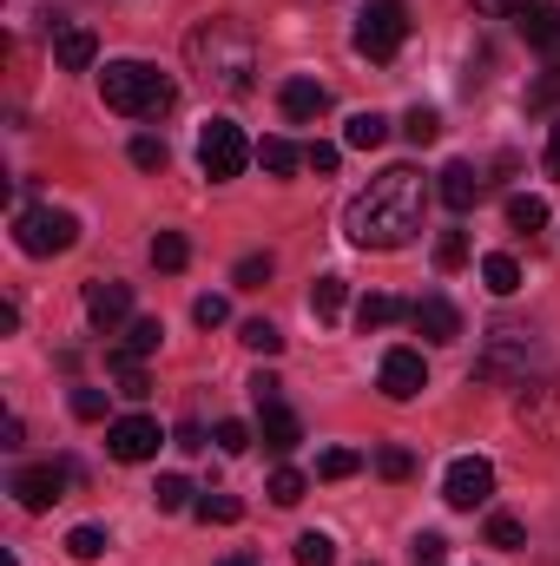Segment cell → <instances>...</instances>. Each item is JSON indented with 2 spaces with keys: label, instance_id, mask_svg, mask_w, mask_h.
Wrapping results in <instances>:
<instances>
[{
  "label": "cell",
  "instance_id": "16",
  "mask_svg": "<svg viewBox=\"0 0 560 566\" xmlns=\"http://www.w3.org/2000/svg\"><path fill=\"white\" fill-rule=\"evenodd\" d=\"M278 106H283V119H290V126H310V119H323V113H330V86H317V80H303V73H297V80H283V86H278Z\"/></svg>",
  "mask_w": 560,
  "mask_h": 566
},
{
  "label": "cell",
  "instance_id": "51",
  "mask_svg": "<svg viewBox=\"0 0 560 566\" xmlns=\"http://www.w3.org/2000/svg\"><path fill=\"white\" fill-rule=\"evenodd\" d=\"M225 566H258V560H245V554H238V560H225Z\"/></svg>",
  "mask_w": 560,
  "mask_h": 566
},
{
  "label": "cell",
  "instance_id": "32",
  "mask_svg": "<svg viewBox=\"0 0 560 566\" xmlns=\"http://www.w3.org/2000/svg\"><path fill=\"white\" fill-rule=\"evenodd\" d=\"M297 566H336V541L330 534H297Z\"/></svg>",
  "mask_w": 560,
  "mask_h": 566
},
{
  "label": "cell",
  "instance_id": "10",
  "mask_svg": "<svg viewBox=\"0 0 560 566\" xmlns=\"http://www.w3.org/2000/svg\"><path fill=\"white\" fill-rule=\"evenodd\" d=\"M106 448H113V461H152L165 448V428L152 422V416H120V422L106 428Z\"/></svg>",
  "mask_w": 560,
  "mask_h": 566
},
{
  "label": "cell",
  "instance_id": "17",
  "mask_svg": "<svg viewBox=\"0 0 560 566\" xmlns=\"http://www.w3.org/2000/svg\"><path fill=\"white\" fill-rule=\"evenodd\" d=\"M53 60H60L66 73H86V66L100 60V33H93V27H80V20L53 27Z\"/></svg>",
  "mask_w": 560,
  "mask_h": 566
},
{
  "label": "cell",
  "instance_id": "47",
  "mask_svg": "<svg viewBox=\"0 0 560 566\" xmlns=\"http://www.w3.org/2000/svg\"><path fill=\"white\" fill-rule=\"evenodd\" d=\"M73 416H80V422H100V416H106V396H100V389H73Z\"/></svg>",
  "mask_w": 560,
  "mask_h": 566
},
{
  "label": "cell",
  "instance_id": "43",
  "mask_svg": "<svg viewBox=\"0 0 560 566\" xmlns=\"http://www.w3.org/2000/svg\"><path fill=\"white\" fill-rule=\"evenodd\" d=\"M409 566H448V541H442V534H416V554H409Z\"/></svg>",
  "mask_w": 560,
  "mask_h": 566
},
{
  "label": "cell",
  "instance_id": "13",
  "mask_svg": "<svg viewBox=\"0 0 560 566\" xmlns=\"http://www.w3.org/2000/svg\"><path fill=\"white\" fill-rule=\"evenodd\" d=\"M86 316H93L100 329H120V323H133V283L93 277V283H86Z\"/></svg>",
  "mask_w": 560,
  "mask_h": 566
},
{
  "label": "cell",
  "instance_id": "3",
  "mask_svg": "<svg viewBox=\"0 0 560 566\" xmlns=\"http://www.w3.org/2000/svg\"><path fill=\"white\" fill-rule=\"evenodd\" d=\"M100 93H106V106L126 113V119H165V113L178 106L172 73H158V66H145V60H113V66L100 73Z\"/></svg>",
  "mask_w": 560,
  "mask_h": 566
},
{
  "label": "cell",
  "instance_id": "15",
  "mask_svg": "<svg viewBox=\"0 0 560 566\" xmlns=\"http://www.w3.org/2000/svg\"><path fill=\"white\" fill-rule=\"evenodd\" d=\"M435 191H442V205H448V211H475V205H481V191H488V178H481L468 158H448V165H442V178H435Z\"/></svg>",
  "mask_w": 560,
  "mask_h": 566
},
{
  "label": "cell",
  "instance_id": "44",
  "mask_svg": "<svg viewBox=\"0 0 560 566\" xmlns=\"http://www.w3.org/2000/svg\"><path fill=\"white\" fill-rule=\"evenodd\" d=\"M211 441H218L225 454H245V448H251V428H245V422H218V428H211Z\"/></svg>",
  "mask_w": 560,
  "mask_h": 566
},
{
  "label": "cell",
  "instance_id": "6",
  "mask_svg": "<svg viewBox=\"0 0 560 566\" xmlns=\"http://www.w3.org/2000/svg\"><path fill=\"white\" fill-rule=\"evenodd\" d=\"M403 40H409V7H403V0H370V7L356 13L350 46H356L363 60H396Z\"/></svg>",
  "mask_w": 560,
  "mask_h": 566
},
{
  "label": "cell",
  "instance_id": "22",
  "mask_svg": "<svg viewBox=\"0 0 560 566\" xmlns=\"http://www.w3.org/2000/svg\"><path fill=\"white\" fill-rule=\"evenodd\" d=\"M396 316H409V310H403V303H396L390 290H370V296L356 303V329H363V336H370V329H390Z\"/></svg>",
  "mask_w": 560,
  "mask_h": 566
},
{
  "label": "cell",
  "instance_id": "45",
  "mask_svg": "<svg viewBox=\"0 0 560 566\" xmlns=\"http://www.w3.org/2000/svg\"><path fill=\"white\" fill-rule=\"evenodd\" d=\"M271 271H278L271 258H245V264H238V290H265V283H271Z\"/></svg>",
  "mask_w": 560,
  "mask_h": 566
},
{
  "label": "cell",
  "instance_id": "14",
  "mask_svg": "<svg viewBox=\"0 0 560 566\" xmlns=\"http://www.w3.org/2000/svg\"><path fill=\"white\" fill-rule=\"evenodd\" d=\"M409 323H416L422 343H455V336H462V310H455L448 296H435V290L409 303Z\"/></svg>",
  "mask_w": 560,
  "mask_h": 566
},
{
  "label": "cell",
  "instance_id": "42",
  "mask_svg": "<svg viewBox=\"0 0 560 566\" xmlns=\"http://www.w3.org/2000/svg\"><path fill=\"white\" fill-rule=\"evenodd\" d=\"M133 165H139V171H165V139L139 133V139H133Z\"/></svg>",
  "mask_w": 560,
  "mask_h": 566
},
{
  "label": "cell",
  "instance_id": "35",
  "mask_svg": "<svg viewBox=\"0 0 560 566\" xmlns=\"http://www.w3.org/2000/svg\"><path fill=\"white\" fill-rule=\"evenodd\" d=\"M488 547H501V554H515V547H528V527H521L515 514H495V521H488Z\"/></svg>",
  "mask_w": 560,
  "mask_h": 566
},
{
  "label": "cell",
  "instance_id": "46",
  "mask_svg": "<svg viewBox=\"0 0 560 566\" xmlns=\"http://www.w3.org/2000/svg\"><path fill=\"white\" fill-rule=\"evenodd\" d=\"M191 316H198L205 329H218V323H231V303H225V296H198V303H191Z\"/></svg>",
  "mask_w": 560,
  "mask_h": 566
},
{
  "label": "cell",
  "instance_id": "4",
  "mask_svg": "<svg viewBox=\"0 0 560 566\" xmlns=\"http://www.w3.org/2000/svg\"><path fill=\"white\" fill-rule=\"evenodd\" d=\"M535 376H541V343H535V329L501 323V329L481 343V356H475V382H508V389H528Z\"/></svg>",
  "mask_w": 560,
  "mask_h": 566
},
{
  "label": "cell",
  "instance_id": "41",
  "mask_svg": "<svg viewBox=\"0 0 560 566\" xmlns=\"http://www.w3.org/2000/svg\"><path fill=\"white\" fill-rule=\"evenodd\" d=\"M303 165H310V171H317V178H330V171H336V165H343V145H303Z\"/></svg>",
  "mask_w": 560,
  "mask_h": 566
},
{
  "label": "cell",
  "instance_id": "33",
  "mask_svg": "<svg viewBox=\"0 0 560 566\" xmlns=\"http://www.w3.org/2000/svg\"><path fill=\"white\" fill-rule=\"evenodd\" d=\"M238 343H245V349H258V356H278V349H283V329L258 316V323H245V329H238Z\"/></svg>",
  "mask_w": 560,
  "mask_h": 566
},
{
  "label": "cell",
  "instance_id": "21",
  "mask_svg": "<svg viewBox=\"0 0 560 566\" xmlns=\"http://www.w3.org/2000/svg\"><path fill=\"white\" fill-rule=\"evenodd\" d=\"M508 231H521V238L548 231V198H535V191H515V198H508Z\"/></svg>",
  "mask_w": 560,
  "mask_h": 566
},
{
  "label": "cell",
  "instance_id": "37",
  "mask_svg": "<svg viewBox=\"0 0 560 566\" xmlns=\"http://www.w3.org/2000/svg\"><path fill=\"white\" fill-rule=\"evenodd\" d=\"M468 264V238L462 231H442L435 238V271H462Z\"/></svg>",
  "mask_w": 560,
  "mask_h": 566
},
{
  "label": "cell",
  "instance_id": "48",
  "mask_svg": "<svg viewBox=\"0 0 560 566\" xmlns=\"http://www.w3.org/2000/svg\"><path fill=\"white\" fill-rule=\"evenodd\" d=\"M535 0H475V13H488V20H521Z\"/></svg>",
  "mask_w": 560,
  "mask_h": 566
},
{
  "label": "cell",
  "instance_id": "26",
  "mask_svg": "<svg viewBox=\"0 0 560 566\" xmlns=\"http://www.w3.org/2000/svg\"><path fill=\"white\" fill-rule=\"evenodd\" d=\"M258 165H265L271 178H290V171L303 165V151H297L290 139H265V145H258Z\"/></svg>",
  "mask_w": 560,
  "mask_h": 566
},
{
  "label": "cell",
  "instance_id": "30",
  "mask_svg": "<svg viewBox=\"0 0 560 566\" xmlns=\"http://www.w3.org/2000/svg\"><path fill=\"white\" fill-rule=\"evenodd\" d=\"M185 258H191V244H185L178 231H158V238H152V264H158V271H185Z\"/></svg>",
  "mask_w": 560,
  "mask_h": 566
},
{
  "label": "cell",
  "instance_id": "28",
  "mask_svg": "<svg viewBox=\"0 0 560 566\" xmlns=\"http://www.w3.org/2000/svg\"><path fill=\"white\" fill-rule=\"evenodd\" d=\"M403 133H409V145H435L442 139V113L435 106H409L403 113Z\"/></svg>",
  "mask_w": 560,
  "mask_h": 566
},
{
  "label": "cell",
  "instance_id": "2",
  "mask_svg": "<svg viewBox=\"0 0 560 566\" xmlns=\"http://www.w3.org/2000/svg\"><path fill=\"white\" fill-rule=\"evenodd\" d=\"M185 66L198 73V86L205 93H218V99H238V93H251V73H258V46H251V33L238 27V20H205V27H191V40H185Z\"/></svg>",
  "mask_w": 560,
  "mask_h": 566
},
{
  "label": "cell",
  "instance_id": "25",
  "mask_svg": "<svg viewBox=\"0 0 560 566\" xmlns=\"http://www.w3.org/2000/svg\"><path fill=\"white\" fill-rule=\"evenodd\" d=\"M481 283H488L495 296H515V290H521V264H515L508 251H495V258H481Z\"/></svg>",
  "mask_w": 560,
  "mask_h": 566
},
{
  "label": "cell",
  "instance_id": "36",
  "mask_svg": "<svg viewBox=\"0 0 560 566\" xmlns=\"http://www.w3.org/2000/svg\"><path fill=\"white\" fill-rule=\"evenodd\" d=\"M106 547H113L106 527H73V534H66V554H73V560H100Z\"/></svg>",
  "mask_w": 560,
  "mask_h": 566
},
{
  "label": "cell",
  "instance_id": "50",
  "mask_svg": "<svg viewBox=\"0 0 560 566\" xmlns=\"http://www.w3.org/2000/svg\"><path fill=\"white\" fill-rule=\"evenodd\" d=\"M548 171H554V178H560V126H554V133H548Z\"/></svg>",
  "mask_w": 560,
  "mask_h": 566
},
{
  "label": "cell",
  "instance_id": "38",
  "mask_svg": "<svg viewBox=\"0 0 560 566\" xmlns=\"http://www.w3.org/2000/svg\"><path fill=\"white\" fill-rule=\"evenodd\" d=\"M303 494H310V481H303L297 468H278V474H271V501H278V507H297Z\"/></svg>",
  "mask_w": 560,
  "mask_h": 566
},
{
  "label": "cell",
  "instance_id": "27",
  "mask_svg": "<svg viewBox=\"0 0 560 566\" xmlns=\"http://www.w3.org/2000/svg\"><path fill=\"white\" fill-rule=\"evenodd\" d=\"M152 501H158V514H185V507H191V481H185V474H158Z\"/></svg>",
  "mask_w": 560,
  "mask_h": 566
},
{
  "label": "cell",
  "instance_id": "9",
  "mask_svg": "<svg viewBox=\"0 0 560 566\" xmlns=\"http://www.w3.org/2000/svg\"><path fill=\"white\" fill-rule=\"evenodd\" d=\"M488 494H495V468L481 461V454H462V461H448V474H442V501L448 507H488Z\"/></svg>",
  "mask_w": 560,
  "mask_h": 566
},
{
  "label": "cell",
  "instance_id": "8",
  "mask_svg": "<svg viewBox=\"0 0 560 566\" xmlns=\"http://www.w3.org/2000/svg\"><path fill=\"white\" fill-rule=\"evenodd\" d=\"M66 481H73V468H66V461H40V468H13L7 494H13L27 514H46L53 501H66Z\"/></svg>",
  "mask_w": 560,
  "mask_h": 566
},
{
  "label": "cell",
  "instance_id": "23",
  "mask_svg": "<svg viewBox=\"0 0 560 566\" xmlns=\"http://www.w3.org/2000/svg\"><path fill=\"white\" fill-rule=\"evenodd\" d=\"M383 139H390V119L383 113H350V126H343V145L350 151H376Z\"/></svg>",
  "mask_w": 560,
  "mask_h": 566
},
{
  "label": "cell",
  "instance_id": "7",
  "mask_svg": "<svg viewBox=\"0 0 560 566\" xmlns=\"http://www.w3.org/2000/svg\"><path fill=\"white\" fill-rule=\"evenodd\" d=\"M251 158H258V145L245 139V133H238L231 119H211V126L198 133V171H205L211 185H225V178H238V171H245Z\"/></svg>",
  "mask_w": 560,
  "mask_h": 566
},
{
  "label": "cell",
  "instance_id": "40",
  "mask_svg": "<svg viewBox=\"0 0 560 566\" xmlns=\"http://www.w3.org/2000/svg\"><path fill=\"white\" fill-rule=\"evenodd\" d=\"M376 474H383V481H409V474H416V454H409V448H383V454H376Z\"/></svg>",
  "mask_w": 560,
  "mask_h": 566
},
{
  "label": "cell",
  "instance_id": "12",
  "mask_svg": "<svg viewBox=\"0 0 560 566\" xmlns=\"http://www.w3.org/2000/svg\"><path fill=\"white\" fill-rule=\"evenodd\" d=\"M521 422L535 428L541 441H560V376H535L521 389Z\"/></svg>",
  "mask_w": 560,
  "mask_h": 566
},
{
  "label": "cell",
  "instance_id": "20",
  "mask_svg": "<svg viewBox=\"0 0 560 566\" xmlns=\"http://www.w3.org/2000/svg\"><path fill=\"white\" fill-rule=\"evenodd\" d=\"M191 514H198L205 527H238V521H245V501L225 494V488H205V494L191 501Z\"/></svg>",
  "mask_w": 560,
  "mask_h": 566
},
{
  "label": "cell",
  "instance_id": "5",
  "mask_svg": "<svg viewBox=\"0 0 560 566\" xmlns=\"http://www.w3.org/2000/svg\"><path fill=\"white\" fill-rule=\"evenodd\" d=\"M13 244L27 258H60L80 244V218L73 211H53V205H20L13 211Z\"/></svg>",
  "mask_w": 560,
  "mask_h": 566
},
{
  "label": "cell",
  "instance_id": "34",
  "mask_svg": "<svg viewBox=\"0 0 560 566\" xmlns=\"http://www.w3.org/2000/svg\"><path fill=\"white\" fill-rule=\"evenodd\" d=\"M343 303H350V283L343 277H317V290H310V310H317V316H336Z\"/></svg>",
  "mask_w": 560,
  "mask_h": 566
},
{
  "label": "cell",
  "instance_id": "49",
  "mask_svg": "<svg viewBox=\"0 0 560 566\" xmlns=\"http://www.w3.org/2000/svg\"><path fill=\"white\" fill-rule=\"evenodd\" d=\"M251 402H258V409H265V402H283V382L258 369V376H251Z\"/></svg>",
  "mask_w": 560,
  "mask_h": 566
},
{
  "label": "cell",
  "instance_id": "1",
  "mask_svg": "<svg viewBox=\"0 0 560 566\" xmlns=\"http://www.w3.org/2000/svg\"><path fill=\"white\" fill-rule=\"evenodd\" d=\"M422 218H428V185H422V171L416 165H390V171L370 178V191L350 198L343 231H350V244H363V251H403L422 231Z\"/></svg>",
  "mask_w": 560,
  "mask_h": 566
},
{
  "label": "cell",
  "instance_id": "11",
  "mask_svg": "<svg viewBox=\"0 0 560 566\" xmlns=\"http://www.w3.org/2000/svg\"><path fill=\"white\" fill-rule=\"evenodd\" d=\"M376 382H383L390 402H416L422 389H428V363H422V349H390Z\"/></svg>",
  "mask_w": 560,
  "mask_h": 566
},
{
  "label": "cell",
  "instance_id": "31",
  "mask_svg": "<svg viewBox=\"0 0 560 566\" xmlns=\"http://www.w3.org/2000/svg\"><path fill=\"white\" fill-rule=\"evenodd\" d=\"M356 468H363L356 448H323V454H317V474H323V481H350Z\"/></svg>",
  "mask_w": 560,
  "mask_h": 566
},
{
  "label": "cell",
  "instance_id": "24",
  "mask_svg": "<svg viewBox=\"0 0 560 566\" xmlns=\"http://www.w3.org/2000/svg\"><path fill=\"white\" fill-rule=\"evenodd\" d=\"M158 343H165V323H158V316H133V323H126V343H120V356H158Z\"/></svg>",
  "mask_w": 560,
  "mask_h": 566
},
{
  "label": "cell",
  "instance_id": "19",
  "mask_svg": "<svg viewBox=\"0 0 560 566\" xmlns=\"http://www.w3.org/2000/svg\"><path fill=\"white\" fill-rule=\"evenodd\" d=\"M258 441H265L271 454H290V448L303 441V422L290 416V402H265V409H258Z\"/></svg>",
  "mask_w": 560,
  "mask_h": 566
},
{
  "label": "cell",
  "instance_id": "18",
  "mask_svg": "<svg viewBox=\"0 0 560 566\" xmlns=\"http://www.w3.org/2000/svg\"><path fill=\"white\" fill-rule=\"evenodd\" d=\"M521 40L541 53V60H554L560 66V7H548V0H535L528 13H521Z\"/></svg>",
  "mask_w": 560,
  "mask_h": 566
},
{
  "label": "cell",
  "instance_id": "29",
  "mask_svg": "<svg viewBox=\"0 0 560 566\" xmlns=\"http://www.w3.org/2000/svg\"><path fill=\"white\" fill-rule=\"evenodd\" d=\"M113 376H120V396H126V402H139V396H152V382H145L139 356H120V349H113Z\"/></svg>",
  "mask_w": 560,
  "mask_h": 566
},
{
  "label": "cell",
  "instance_id": "39",
  "mask_svg": "<svg viewBox=\"0 0 560 566\" xmlns=\"http://www.w3.org/2000/svg\"><path fill=\"white\" fill-rule=\"evenodd\" d=\"M528 113H560V66L528 86Z\"/></svg>",
  "mask_w": 560,
  "mask_h": 566
}]
</instances>
